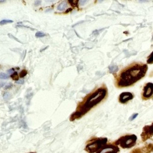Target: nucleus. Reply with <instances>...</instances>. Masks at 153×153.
I'll list each match as a JSON object with an SVG mask.
<instances>
[{
    "mask_svg": "<svg viewBox=\"0 0 153 153\" xmlns=\"http://www.w3.org/2000/svg\"><path fill=\"white\" fill-rule=\"evenodd\" d=\"M148 70L147 64L133 63L124 68L115 77V85L117 88L133 86L145 76Z\"/></svg>",
    "mask_w": 153,
    "mask_h": 153,
    "instance_id": "nucleus-1",
    "label": "nucleus"
},
{
    "mask_svg": "<svg viewBox=\"0 0 153 153\" xmlns=\"http://www.w3.org/2000/svg\"><path fill=\"white\" fill-rule=\"evenodd\" d=\"M108 89L106 86L103 85L102 87L97 89L87 98L83 104L78 106L75 113L71 115L70 117L71 121L78 119L84 115L86 113L92 108L93 107L102 102L105 98L107 97Z\"/></svg>",
    "mask_w": 153,
    "mask_h": 153,
    "instance_id": "nucleus-2",
    "label": "nucleus"
},
{
    "mask_svg": "<svg viewBox=\"0 0 153 153\" xmlns=\"http://www.w3.org/2000/svg\"><path fill=\"white\" fill-rule=\"evenodd\" d=\"M107 142V138H95L89 140L84 150L88 153H96Z\"/></svg>",
    "mask_w": 153,
    "mask_h": 153,
    "instance_id": "nucleus-3",
    "label": "nucleus"
},
{
    "mask_svg": "<svg viewBox=\"0 0 153 153\" xmlns=\"http://www.w3.org/2000/svg\"><path fill=\"white\" fill-rule=\"evenodd\" d=\"M137 139L136 135L134 134L125 135L115 140L114 143L118 147L123 149H129L133 147L136 145Z\"/></svg>",
    "mask_w": 153,
    "mask_h": 153,
    "instance_id": "nucleus-4",
    "label": "nucleus"
},
{
    "mask_svg": "<svg viewBox=\"0 0 153 153\" xmlns=\"http://www.w3.org/2000/svg\"><path fill=\"white\" fill-rule=\"evenodd\" d=\"M141 98L143 101H147L153 98V83H147L143 86Z\"/></svg>",
    "mask_w": 153,
    "mask_h": 153,
    "instance_id": "nucleus-5",
    "label": "nucleus"
},
{
    "mask_svg": "<svg viewBox=\"0 0 153 153\" xmlns=\"http://www.w3.org/2000/svg\"><path fill=\"white\" fill-rule=\"evenodd\" d=\"M140 137L143 142H146L148 139L152 138L153 137V122L150 125H146L143 127Z\"/></svg>",
    "mask_w": 153,
    "mask_h": 153,
    "instance_id": "nucleus-6",
    "label": "nucleus"
},
{
    "mask_svg": "<svg viewBox=\"0 0 153 153\" xmlns=\"http://www.w3.org/2000/svg\"><path fill=\"white\" fill-rule=\"evenodd\" d=\"M120 148L114 143H106L96 153H118Z\"/></svg>",
    "mask_w": 153,
    "mask_h": 153,
    "instance_id": "nucleus-7",
    "label": "nucleus"
},
{
    "mask_svg": "<svg viewBox=\"0 0 153 153\" xmlns=\"http://www.w3.org/2000/svg\"><path fill=\"white\" fill-rule=\"evenodd\" d=\"M153 151V143L145 145L140 148H136L131 151L130 153H151Z\"/></svg>",
    "mask_w": 153,
    "mask_h": 153,
    "instance_id": "nucleus-8",
    "label": "nucleus"
},
{
    "mask_svg": "<svg viewBox=\"0 0 153 153\" xmlns=\"http://www.w3.org/2000/svg\"><path fill=\"white\" fill-rule=\"evenodd\" d=\"M134 95L130 92H123L118 97V102L122 104H126L129 101L133 99Z\"/></svg>",
    "mask_w": 153,
    "mask_h": 153,
    "instance_id": "nucleus-9",
    "label": "nucleus"
},
{
    "mask_svg": "<svg viewBox=\"0 0 153 153\" xmlns=\"http://www.w3.org/2000/svg\"><path fill=\"white\" fill-rule=\"evenodd\" d=\"M66 7H67V3L66 1H63V2H62L61 3H60L59 4L58 6H57V9L59 11H63L66 9Z\"/></svg>",
    "mask_w": 153,
    "mask_h": 153,
    "instance_id": "nucleus-10",
    "label": "nucleus"
},
{
    "mask_svg": "<svg viewBox=\"0 0 153 153\" xmlns=\"http://www.w3.org/2000/svg\"><path fill=\"white\" fill-rule=\"evenodd\" d=\"M13 21L12 20H10V19H3L1 21H0V25H4L7 24H11V23H13Z\"/></svg>",
    "mask_w": 153,
    "mask_h": 153,
    "instance_id": "nucleus-11",
    "label": "nucleus"
},
{
    "mask_svg": "<svg viewBox=\"0 0 153 153\" xmlns=\"http://www.w3.org/2000/svg\"><path fill=\"white\" fill-rule=\"evenodd\" d=\"M109 69H110L111 73L116 72L117 71H118V67H117V66H115V65H113V66H110V67H109Z\"/></svg>",
    "mask_w": 153,
    "mask_h": 153,
    "instance_id": "nucleus-12",
    "label": "nucleus"
},
{
    "mask_svg": "<svg viewBox=\"0 0 153 153\" xmlns=\"http://www.w3.org/2000/svg\"><path fill=\"white\" fill-rule=\"evenodd\" d=\"M147 64H153V51L150 54V55L148 57L147 61Z\"/></svg>",
    "mask_w": 153,
    "mask_h": 153,
    "instance_id": "nucleus-13",
    "label": "nucleus"
},
{
    "mask_svg": "<svg viewBox=\"0 0 153 153\" xmlns=\"http://www.w3.org/2000/svg\"><path fill=\"white\" fill-rule=\"evenodd\" d=\"M11 77L12 78V79L13 80H15V81H17V80H19V76H18V75H17V72H14V73L13 74L11 75Z\"/></svg>",
    "mask_w": 153,
    "mask_h": 153,
    "instance_id": "nucleus-14",
    "label": "nucleus"
},
{
    "mask_svg": "<svg viewBox=\"0 0 153 153\" xmlns=\"http://www.w3.org/2000/svg\"><path fill=\"white\" fill-rule=\"evenodd\" d=\"M9 78V76L8 75H7L6 74L3 73V72H1L0 73V79H2V80H7V79Z\"/></svg>",
    "mask_w": 153,
    "mask_h": 153,
    "instance_id": "nucleus-15",
    "label": "nucleus"
},
{
    "mask_svg": "<svg viewBox=\"0 0 153 153\" xmlns=\"http://www.w3.org/2000/svg\"><path fill=\"white\" fill-rule=\"evenodd\" d=\"M46 34H44L43 32H37L35 34V37L37 38H41L46 36Z\"/></svg>",
    "mask_w": 153,
    "mask_h": 153,
    "instance_id": "nucleus-16",
    "label": "nucleus"
},
{
    "mask_svg": "<svg viewBox=\"0 0 153 153\" xmlns=\"http://www.w3.org/2000/svg\"><path fill=\"white\" fill-rule=\"evenodd\" d=\"M68 2H69V3L71 4V5L72 6L76 7V5L78 4V3L79 1H74V0H72V1H69Z\"/></svg>",
    "mask_w": 153,
    "mask_h": 153,
    "instance_id": "nucleus-17",
    "label": "nucleus"
},
{
    "mask_svg": "<svg viewBox=\"0 0 153 153\" xmlns=\"http://www.w3.org/2000/svg\"><path fill=\"white\" fill-rule=\"evenodd\" d=\"M27 74V71L26 70H22L20 74V76L21 78H24Z\"/></svg>",
    "mask_w": 153,
    "mask_h": 153,
    "instance_id": "nucleus-18",
    "label": "nucleus"
},
{
    "mask_svg": "<svg viewBox=\"0 0 153 153\" xmlns=\"http://www.w3.org/2000/svg\"><path fill=\"white\" fill-rule=\"evenodd\" d=\"M16 84H23L24 83V79H20V80H18L17 81H16Z\"/></svg>",
    "mask_w": 153,
    "mask_h": 153,
    "instance_id": "nucleus-19",
    "label": "nucleus"
},
{
    "mask_svg": "<svg viewBox=\"0 0 153 153\" xmlns=\"http://www.w3.org/2000/svg\"><path fill=\"white\" fill-rule=\"evenodd\" d=\"M138 115V113H136V114H133V115H132V117H131L130 118V120H134V119H135V118H136V117H137Z\"/></svg>",
    "mask_w": 153,
    "mask_h": 153,
    "instance_id": "nucleus-20",
    "label": "nucleus"
},
{
    "mask_svg": "<svg viewBox=\"0 0 153 153\" xmlns=\"http://www.w3.org/2000/svg\"><path fill=\"white\" fill-rule=\"evenodd\" d=\"M13 86V84H12V83H9V84H8L7 85L5 86V89H9L11 88V87Z\"/></svg>",
    "mask_w": 153,
    "mask_h": 153,
    "instance_id": "nucleus-21",
    "label": "nucleus"
},
{
    "mask_svg": "<svg viewBox=\"0 0 153 153\" xmlns=\"http://www.w3.org/2000/svg\"><path fill=\"white\" fill-rule=\"evenodd\" d=\"M41 3V1H39V0H38V1H35V3H34V4H35V6H38V5H40Z\"/></svg>",
    "mask_w": 153,
    "mask_h": 153,
    "instance_id": "nucleus-22",
    "label": "nucleus"
},
{
    "mask_svg": "<svg viewBox=\"0 0 153 153\" xmlns=\"http://www.w3.org/2000/svg\"><path fill=\"white\" fill-rule=\"evenodd\" d=\"M15 71H14V69H9V71H7V72H8V74H10V75H12V74H13V73H14Z\"/></svg>",
    "mask_w": 153,
    "mask_h": 153,
    "instance_id": "nucleus-23",
    "label": "nucleus"
},
{
    "mask_svg": "<svg viewBox=\"0 0 153 153\" xmlns=\"http://www.w3.org/2000/svg\"><path fill=\"white\" fill-rule=\"evenodd\" d=\"M86 2V1H83V0H81V1H79L78 3L80 4L81 5H84Z\"/></svg>",
    "mask_w": 153,
    "mask_h": 153,
    "instance_id": "nucleus-24",
    "label": "nucleus"
},
{
    "mask_svg": "<svg viewBox=\"0 0 153 153\" xmlns=\"http://www.w3.org/2000/svg\"><path fill=\"white\" fill-rule=\"evenodd\" d=\"M71 11H72V9H71V8H70V9H68V10L65 12V13H68V12H71Z\"/></svg>",
    "mask_w": 153,
    "mask_h": 153,
    "instance_id": "nucleus-25",
    "label": "nucleus"
},
{
    "mask_svg": "<svg viewBox=\"0 0 153 153\" xmlns=\"http://www.w3.org/2000/svg\"><path fill=\"white\" fill-rule=\"evenodd\" d=\"M5 1L4 0V1H0V3H2V2H4Z\"/></svg>",
    "mask_w": 153,
    "mask_h": 153,
    "instance_id": "nucleus-26",
    "label": "nucleus"
},
{
    "mask_svg": "<svg viewBox=\"0 0 153 153\" xmlns=\"http://www.w3.org/2000/svg\"></svg>",
    "mask_w": 153,
    "mask_h": 153,
    "instance_id": "nucleus-27",
    "label": "nucleus"
},
{
    "mask_svg": "<svg viewBox=\"0 0 153 153\" xmlns=\"http://www.w3.org/2000/svg\"></svg>",
    "mask_w": 153,
    "mask_h": 153,
    "instance_id": "nucleus-28",
    "label": "nucleus"
}]
</instances>
